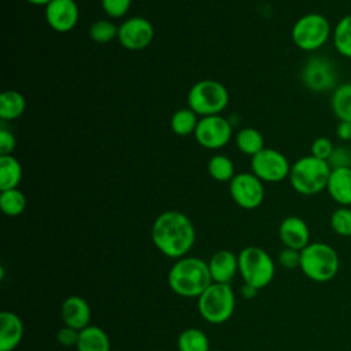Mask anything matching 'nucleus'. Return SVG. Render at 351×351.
Listing matches in <instances>:
<instances>
[{"label":"nucleus","instance_id":"9b49d317","mask_svg":"<svg viewBox=\"0 0 351 351\" xmlns=\"http://www.w3.org/2000/svg\"><path fill=\"white\" fill-rule=\"evenodd\" d=\"M232 133V123L226 118L222 115H208L199 118L193 136L203 148L219 149L230 141Z\"/></svg>","mask_w":351,"mask_h":351},{"label":"nucleus","instance_id":"423d86ee","mask_svg":"<svg viewBox=\"0 0 351 351\" xmlns=\"http://www.w3.org/2000/svg\"><path fill=\"white\" fill-rule=\"evenodd\" d=\"M186 101L188 107L200 118L219 115L229 103V92L217 80H200L191 86Z\"/></svg>","mask_w":351,"mask_h":351},{"label":"nucleus","instance_id":"f8f14e48","mask_svg":"<svg viewBox=\"0 0 351 351\" xmlns=\"http://www.w3.org/2000/svg\"><path fill=\"white\" fill-rule=\"evenodd\" d=\"M229 193L239 207L254 210L263 203L265 186L254 173H239L229 181Z\"/></svg>","mask_w":351,"mask_h":351},{"label":"nucleus","instance_id":"dca6fc26","mask_svg":"<svg viewBox=\"0 0 351 351\" xmlns=\"http://www.w3.org/2000/svg\"><path fill=\"white\" fill-rule=\"evenodd\" d=\"M60 315L66 326L81 330L86 328L90 321L89 303L81 296H77V295L69 296L62 303Z\"/></svg>","mask_w":351,"mask_h":351},{"label":"nucleus","instance_id":"39448f33","mask_svg":"<svg viewBox=\"0 0 351 351\" xmlns=\"http://www.w3.org/2000/svg\"><path fill=\"white\" fill-rule=\"evenodd\" d=\"M332 32V25L324 14L308 12L296 19L291 29V38L299 49L314 52L329 41Z\"/></svg>","mask_w":351,"mask_h":351},{"label":"nucleus","instance_id":"9d476101","mask_svg":"<svg viewBox=\"0 0 351 351\" xmlns=\"http://www.w3.org/2000/svg\"><path fill=\"white\" fill-rule=\"evenodd\" d=\"M291 163L288 158L274 149L263 148L251 158V173H254L262 182H280L288 178Z\"/></svg>","mask_w":351,"mask_h":351},{"label":"nucleus","instance_id":"b1692460","mask_svg":"<svg viewBox=\"0 0 351 351\" xmlns=\"http://www.w3.org/2000/svg\"><path fill=\"white\" fill-rule=\"evenodd\" d=\"M332 41L336 52L351 59V14L341 16L332 32Z\"/></svg>","mask_w":351,"mask_h":351},{"label":"nucleus","instance_id":"c85d7f7f","mask_svg":"<svg viewBox=\"0 0 351 351\" xmlns=\"http://www.w3.org/2000/svg\"><path fill=\"white\" fill-rule=\"evenodd\" d=\"M207 171L213 180L219 182L230 181L236 176L232 159L223 154H217L211 156L207 163Z\"/></svg>","mask_w":351,"mask_h":351},{"label":"nucleus","instance_id":"4c0bfd02","mask_svg":"<svg viewBox=\"0 0 351 351\" xmlns=\"http://www.w3.org/2000/svg\"><path fill=\"white\" fill-rule=\"evenodd\" d=\"M336 136L343 143L351 141V122L339 121V123L336 126Z\"/></svg>","mask_w":351,"mask_h":351},{"label":"nucleus","instance_id":"ea45409f","mask_svg":"<svg viewBox=\"0 0 351 351\" xmlns=\"http://www.w3.org/2000/svg\"><path fill=\"white\" fill-rule=\"evenodd\" d=\"M27 3H30V4H33V5H47L49 1H52V0H26Z\"/></svg>","mask_w":351,"mask_h":351},{"label":"nucleus","instance_id":"4be33fe9","mask_svg":"<svg viewBox=\"0 0 351 351\" xmlns=\"http://www.w3.org/2000/svg\"><path fill=\"white\" fill-rule=\"evenodd\" d=\"M26 100L25 96L15 90H4L0 96V118L3 121H15L25 112Z\"/></svg>","mask_w":351,"mask_h":351},{"label":"nucleus","instance_id":"412c9836","mask_svg":"<svg viewBox=\"0 0 351 351\" xmlns=\"http://www.w3.org/2000/svg\"><path fill=\"white\" fill-rule=\"evenodd\" d=\"M330 108L339 121L351 122V81L335 88L330 93Z\"/></svg>","mask_w":351,"mask_h":351},{"label":"nucleus","instance_id":"7ed1b4c3","mask_svg":"<svg viewBox=\"0 0 351 351\" xmlns=\"http://www.w3.org/2000/svg\"><path fill=\"white\" fill-rule=\"evenodd\" d=\"M330 171L332 169L326 160L313 155H304L291 165L288 178L291 186L298 193L313 196L326 189Z\"/></svg>","mask_w":351,"mask_h":351},{"label":"nucleus","instance_id":"473e14b6","mask_svg":"<svg viewBox=\"0 0 351 351\" xmlns=\"http://www.w3.org/2000/svg\"><path fill=\"white\" fill-rule=\"evenodd\" d=\"M328 163L330 169L351 167V148L347 145H336L328 159Z\"/></svg>","mask_w":351,"mask_h":351},{"label":"nucleus","instance_id":"5701e85b","mask_svg":"<svg viewBox=\"0 0 351 351\" xmlns=\"http://www.w3.org/2000/svg\"><path fill=\"white\" fill-rule=\"evenodd\" d=\"M22 180V165L12 155H0V191L18 188Z\"/></svg>","mask_w":351,"mask_h":351},{"label":"nucleus","instance_id":"a211bd4d","mask_svg":"<svg viewBox=\"0 0 351 351\" xmlns=\"http://www.w3.org/2000/svg\"><path fill=\"white\" fill-rule=\"evenodd\" d=\"M330 199L339 206H351V167L332 169L326 189Z\"/></svg>","mask_w":351,"mask_h":351},{"label":"nucleus","instance_id":"1a4fd4ad","mask_svg":"<svg viewBox=\"0 0 351 351\" xmlns=\"http://www.w3.org/2000/svg\"><path fill=\"white\" fill-rule=\"evenodd\" d=\"M300 77L303 85L314 93H332L339 85L336 64L332 62L330 58L322 55L311 56L304 63Z\"/></svg>","mask_w":351,"mask_h":351},{"label":"nucleus","instance_id":"4468645a","mask_svg":"<svg viewBox=\"0 0 351 351\" xmlns=\"http://www.w3.org/2000/svg\"><path fill=\"white\" fill-rule=\"evenodd\" d=\"M80 19L75 0H52L45 5V21L58 33L71 32Z\"/></svg>","mask_w":351,"mask_h":351},{"label":"nucleus","instance_id":"c9c22d12","mask_svg":"<svg viewBox=\"0 0 351 351\" xmlns=\"http://www.w3.org/2000/svg\"><path fill=\"white\" fill-rule=\"evenodd\" d=\"M16 147V138L14 133L5 128L0 129V155H12Z\"/></svg>","mask_w":351,"mask_h":351},{"label":"nucleus","instance_id":"f257e3e1","mask_svg":"<svg viewBox=\"0 0 351 351\" xmlns=\"http://www.w3.org/2000/svg\"><path fill=\"white\" fill-rule=\"evenodd\" d=\"M195 237L196 232L192 221L181 211L167 210L159 214L152 223V243L169 258H184L192 248Z\"/></svg>","mask_w":351,"mask_h":351},{"label":"nucleus","instance_id":"cd10ccee","mask_svg":"<svg viewBox=\"0 0 351 351\" xmlns=\"http://www.w3.org/2000/svg\"><path fill=\"white\" fill-rule=\"evenodd\" d=\"M0 208L7 217H18L26 208V196L18 189H7L0 193Z\"/></svg>","mask_w":351,"mask_h":351},{"label":"nucleus","instance_id":"2eb2a0df","mask_svg":"<svg viewBox=\"0 0 351 351\" xmlns=\"http://www.w3.org/2000/svg\"><path fill=\"white\" fill-rule=\"evenodd\" d=\"M278 236L284 247L302 251L310 244V229L304 219L296 215L287 217L278 226Z\"/></svg>","mask_w":351,"mask_h":351},{"label":"nucleus","instance_id":"2f4dec72","mask_svg":"<svg viewBox=\"0 0 351 351\" xmlns=\"http://www.w3.org/2000/svg\"><path fill=\"white\" fill-rule=\"evenodd\" d=\"M104 14L112 19L125 16L132 5V0H100Z\"/></svg>","mask_w":351,"mask_h":351},{"label":"nucleus","instance_id":"0eeeda50","mask_svg":"<svg viewBox=\"0 0 351 351\" xmlns=\"http://www.w3.org/2000/svg\"><path fill=\"white\" fill-rule=\"evenodd\" d=\"M236 306V298L229 284L213 282L199 298L197 308L202 318L210 324L226 322Z\"/></svg>","mask_w":351,"mask_h":351},{"label":"nucleus","instance_id":"58836bf2","mask_svg":"<svg viewBox=\"0 0 351 351\" xmlns=\"http://www.w3.org/2000/svg\"><path fill=\"white\" fill-rule=\"evenodd\" d=\"M258 291H259V289H256V288H254V287H251V285H248V284H244L243 288H241V293H243V296L247 298V299L255 298V295L258 293Z\"/></svg>","mask_w":351,"mask_h":351},{"label":"nucleus","instance_id":"72a5a7b5","mask_svg":"<svg viewBox=\"0 0 351 351\" xmlns=\"http://www.w3.org/2000/svg\"><path fill=\"white\" fill-rule=\"evenodd\" d=\"M333 143L330 138L328 137H317L313 143H311V148H310V155L318 158V159H322V160H326L329 159L330 154L333 152Z\"/></svg>","mask_w":351,"mask_h":351},{"label":"nucleus","instance_id":"393cba45","mask_svg":"<svg viewBox=\"0 0 351 351\" xmlns=\"http://www.w3.org/2000/svg\"><path fill=\"white\" fill-rule=\"evenodd\" d=\"M234 141L237 149L244 155H250L251 158L265 148V140L262 133L251 126L239 130Z\"/></svg>","mask_w":351,"mask_h":351},{"label":"nucleus","instance_id":"6ab92c4d","mask_svg":"<svg viewBox=\"0 0 351 351\" xmlns=\"http://www.w3.org/2000/svg\"><path fill=\"white\" fill-rule=\"evenodd\" d=\"M23 337L22 319L12 311L0 313V351H14Z\"/></svg>","mask_w":351,"mask_h":351},{"label":"nucleus","instance_id":"f3484780","mask_svg":"<svg viewBox=\"0 0 351 351\" xmlns=\"http://www.w3.org/2000/svg\"><path fill=\"white\" fill-rule=\"evenodd\" d=\"M213 282L229 284L239 271V258L229 250L217 251L208 261Z\"/></svg>","mask_w":351,"mask_h":351},{"label":"nucleus","instance_id":"a19ab883","mask_svg":"<svg viewBox=\"0 0 351 351\" xmlns=\"http://www.w3.org/2000/svg\"><path fill=\"white\" fill-rule=\"evenodd\" d=\"M214 351H222V350H214Z\"/></svg>","mask_w":351,"mask_h":351},{"label":"nucleus","instance_id":"f03ea898","mask_svg":"<svg viewBox=\"0 0 351 351\" xmlns=\"http://www.w3.org/2000/svg\"><path fill=\"white\" fill-rule=\"evenodd\" d=\"M167 282L171 291L185 298H199L211 284L208 263L200 258H180L169 270Z\"/></svg>","mask_w":351,"mask_h":351},{"label":"nucleus","instance_id":"bb28decb","mask_svg":"<svg viewBox=\"0 0 351 351\" xmlns=\"http://www.w3.org/2000/svg\"><path fill=\"white\" fill-rule=\"evenodd\" d=\"M199 115L188 108L177 110L170 118V129L178 136L193 134L199 122Z\"/></svg>","mask_w":351,"mask_h":351},{"label":"nucleus","instance_id":"20e7f679","mask_svg":"<svg viewBox=\"0 0 351 351\" xmlns=\"http://www.w3.org/2000/svg\"><path fill=\"white\" fill-rule=\"evenodd\" d=\"M299 267L307 278L315 282H326L336 277L340 267V259L332 245L322 241H314L300 251Z\"/></svg>","mask_w":351,"mask_h":351},{"label":"nucleus","instance_id":"e433bc0d","mask_svg":"<svg viewBox=\"0 0 351 351\" xmlns=\"http://www.w3.org/2000/svg\"><path fill=\"white\" fill-rule=\"evenodd\" d=\"M78 335H80V330L73 329V328L64 325L62 329H59V332H58V335H56V339H58V341H59L62 346H64V347H71V346H77Z\"/></svg>","mask_w":351,"mask_h":351},{"label":"nucleus","instance_id":"6e6552de","mask_svg":"<svg viewBox=\"0 0 351 351\" xmlns=\"http://www.w3.org/2000/svg\"><path fill=\"white\" fill-rule=\"evenodd\" d=\"M237 258L239 273L241 274L244 284L262 289L271 282L276 266L271 256L263 248L255 245L245 247Z\"/></svg>","mask_w":351,"mask_h":351},{"label":"nucleus","instance_id":"a878e982","mask_svg":"<svg viewBox=\"0 0 351 351\" xmlns=\"http://www.w3.org/2000/svg\"><path fill=\"white\" fill-rule=\"evenodd\" d=\"M178 351H208L210 341L204 332L196 328L182 330L177 340Z\"/></svg>","mask_w":351,"mask_h":351},{"label":"nucleus","instance_id":"c756f323","mask_svg":"<svg viewBox=\"0 0 351 351\" xmlns=\"http://www.w3.org/2000/svg\"><path fill=\"white\" fill-rule=\"evenodd\" d=\"M89 36L97 44H107L118 38V26L110 19H97L90 25Z\"/></svg>","mask_w":351,"mask_h":351},{"label":"nucleus","instance_id":"ddd939ff","mask_svg":"<svg viewBox=\"0 0 351 351\" xmlns=\"http://www.w3.org/2000/svg\"><path fill=\"white\" fill-rule=\"evenodd\" d=\"M155 37V29L152 23L140 15L125 19L118 26V41L129 51L145 49Z\"/></svg>","mask_w":351,"mask_h":351},{"label":"nucleus","instance_id":"7c9ffc66","mask_svg":"<svg viewBox=\"0 0 351 351\" xmlns=\"http://www.w3.org/2000/svg\"><path fill=\"white\" fill-rule=\"evenodd\" d=\"M332 230L341 237H351V207L339 206L329 219Z\"/></svg>","mask_w":351,"mask_h":351},{"label":"nucleus","instance_id":"f704fd0d","mask_svg":"<svg viewBox=\"0 0 351 351\" xmlns=\"http://www.w3.org/2000/svg\"><path fill=\"white\" fill-rule=\"evenodd\" d=\"M278 263L285 269H296L300 266V251L284 247L278 254Z\"/></svg>","mask_w":351,"mask_h":351},{"label":"nucleus","instance_id":"aec40b11","mask_svg":"<svg viewBox=\"0 0 351 351\" xmlns=\"http://www.w3.org/2000/svg\"><path fill=\"white\" fill-rule=\"evenodd\" d=\"M75 347L78 351H110L111 344L107 333L101 328L88 325L80 330Z\"/></svg>","mask_w":351,"mask_h":351}]
</instances>
